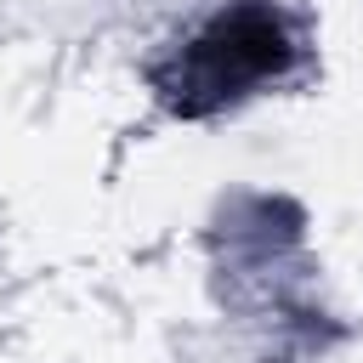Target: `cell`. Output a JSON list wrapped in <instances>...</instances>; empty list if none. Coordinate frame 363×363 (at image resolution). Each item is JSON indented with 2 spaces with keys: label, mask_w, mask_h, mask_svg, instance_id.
<instances>
[{
  "label": "cell",
  "mask_w": 363,
  "mask_h": 363,
  "mask_svg": "<svg viewBox=\"0 0 363 363\" xmlns=\"http://www.w3.org/2000/svg\"><path fill=\"white\" fill-rule=\"evenodd\" d=\"M295 68L301 34L278 0H221L199 28L147 62V85L170 119L204 125L295 79Z\"/></svg>",
  "instance_id": "obj_1"
}]
</instances>
